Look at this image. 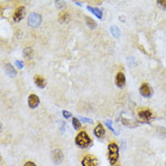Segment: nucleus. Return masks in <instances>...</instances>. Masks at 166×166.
I'll return each instance as SVG.
<instances>
[{"instance_id":"obj_1","label":"nucleus","mask_w":166,"mask_h":166,"mask_svg":"<svg viewBox=\"0 0 166 166\" xmlns=\"http://www.w3.org/2000/svg\"><path fill=\"white\" fill-rule=\"evenodd\" d=\"M75 142H76V144L80 147V148H88V147L91 145L92 143V140L91 138L88 136V134H86V132L85 131H82L80 132L75 139Z\"/></svg>"},{"instance_id":"obj_2","label":"nucleus","mask_w":166,"mask_h":166,"mask_svg":"<svg viewBox=\"0 0 166 166\" xmlns=\"http://www.w3.org/2000/svg\"><path fill=\"white\" fill-rule=\"evenodd\" d=\"M108 159L111 164H114L119 158V147L115 143L108 144Z\"/></svg>"},{"instance_id":"obj_3","label":"nucleus","mask_w":166,"mask_h":166,"mask_svg":"<svg viewBox=\"0 0 166 166\" xmlns=\"http://www.w3.org/2000/svg\"><path fill=\"white\" fill-rule=\"evenodd\" d=\"M27 24L31 27H38L42 24V16L41 15L32 12L29 14L28 18H27Z\"/></svg>"},{"instance_id":"obj_4","label":"nucleus","mask_w":166,"mask_h":166,"mask_svg":"<svg viewBox=\"0 0 166 166\" xmlns=\"http://www.w3.org/2000/svg\"><path fill=\"white\" fill-rule=\"evenodd\" d=\"M25 6H18L16 11L14 13V16H13V19L16 23L17 22H20L23 18L25 17Z\"/></svg>"},{"instance_id":"obj_5","label":"nucleus","mask_w":166,"mask_h":166,"mask_svg":"<svg viewBox=\"0 0 166 166\" xmlns=\"http://www.w3.org/2000/svg\"><path fill=\"white\" fill-rule=\"evenodd\" d=\"M140 94L143 96V97H146V98H149L153 95V89L152 87L144 83L140 87Z\"/></svg>"},{"instance_id":"obj_6","label":"nucleus","mask_w":166,"mask_h":166,"mask_svg":"<svg viewBox=\"0 0 166 166\" xmlns=\"http://www.w3.org/2000/svg\"><path fill=\"white\" fill-rule=\"evenodd\" d=\"M52 159L55 164H60L64 160V153L60 149H54L52 152Z\"/></svg>"},{"instance_id":"obj_7","label":"nucleus","mask_w":166,"mask_h":166,"mask_svg":"<svg viewBox=\"0 0 166 166\" xmlns=\"http://www.w3.org/2000/svg\"><path fill=\"white\" fill-rule=\"evenodd\" d=\"M83 166H97V161L92 155H85L82 160Z\"/></svg>"},{"instance_id":"obj_8","label":"nucleus","mask_w":166,"mask_h":166,"mask_svg":"<svg viewBox=\"0 0 166 166\" xmlns=\"http://www.w3.org/2000/svg\"><path fill=\"white\" fill-rule=\"evenodd\" d=\"M28 105L30 108L34 109V108H36L38 105H39V103H40V100H39V97L35 95V94H32L28 96Z\"/></svg>"},{"instance_id":"obj_9","label":"nucleus","mask_w":166,"mask_h":166,"mask_svg":"<svg viewBox=\"0 0 166 166\" xmlns=\"http://www.w3.org/2000/svg\"><path fill=\"white\" fill-rule=\"evenodd\" d=\"M115 84L117 87L123 88L125 85V76L122 72H118L115 76Z\"/></svg>"},{"instance_id":"obj_10","label":"nucleus","mask_w":166,"mask_h":166,"mask_svg":"<svg viewBox=\"0 0 166 166\" xmlns=\"http://www.w3.org/2000/svg\"><path fill=\"white\" fill-rule=\"evenodd\" d=\"M138 115H139V117L141 119H143V121L147 122V121H149V120L153 117V113L151 112V110L145 109V110L140 111L139 114H138Z\"/></svg>"},{"instance_id":"obj_11","label":"nucleus","mask_w":166,"mask_h":166,"mask_svg":"<svg viewBox=\"0 0 166 166\" xmlns=\"http://www.w3.org/2000/svg\"><path fill=\"white\" fill-rule=\"evenodd\" d=\"M4 70H5V73L8 76L13 77V76H16V70L15 69L13 64H9V63L6 64L5 66H4Z\"/></svg>"},{"instance_id":"obj_12","label":"nucleus","mask_w":166,"mask_h":166,"mask_svg":"<svg viewBox=\"0 0 166 166\" xmlns=\"http://www.w3.org/2000/svg\"><path fill=\"white\" fill-rule=\"evenodd\" d=\"M70 21V14L66 11H62L58 15V22L60 24H66Z\"/></svg>"},{"instance_id":"obj_13","label":"nucleus","mask_w":166,"mask_h":166,"mask_svg":"<svg viewBox=\"0 0 166 166\" xmlns=\"http://www.w3.org/2000/svg\"><path fill=\"white\" fill-rule=\"evenodd\" d=\"M94 134L97 138H102V137L105 136V128H104L102 124H98L96 125V127L94 129Z\"/></svg>"},{"instance_id":"obj_14","label":"nucleus","mask_w":166,"mask_h":166,"mask_svg":"<svg viewBox=\"0 0 166 166\" xmlns=\"http://www.w3.org/2000/svg\"><path fill=\"white\" fill-rule=\"evenodd\" d=\"M86 9L88 11H90L92 14H94L96 17H98L99 19H102V18H103V15L104 14H103V11L101 10V9L94 7V6H87Z\"/></svg>"},{"instance_id":"obj_15","label":"nucleus","mask_w":166,"mask_h":166,"mask_svg":"<svg viewBox=\"0 0 166 166\" xmlns=\"http://www.w3.org/2000/svg\"><path fill=\"white\" fill-rule=\"evenodd\" d=\"M34 80H35L36 86L39 88H45V85H47V81H45V79L41 76H35Z\"/></svg>"},{"instance_id":"obj_16","label":"nucleus","mask_w":166,"mask_h":166,"mask_svg":"<svg viewBox=\"0 0 166 166\" xmlns=\"http://www.w3.org/2000/svg\"><path fill=\"white\" fill-rule=\"evenodd\" d=\"M110 31H111V34L115 38H119L120 35H121V31H120L119 27H117L116 25H112L110 27Z\"/></svg>"},{"instance_id":"obj_17","label":"nucleus","mask_w":166,"mask_h":166,"mask_svg":"<svg viewBox=\"0 0 166 166\" xmlns=\"http://www.w3.org/2000/svg\"><path fill=\"white\" fill-rule=\"evenodd\" d=\"M85 23H86L87 26L90 27L91 29H95L97 27L96 22L94 19H92V18L89 17V16H85Z\"/></svg>"},{"instance_id":"obj_18","label":"nucleus","mask_w":166,"mask_h":166,"mask_svg":"<svg viewBox=\"0 0 166 166\" xmlns=\"http://www.w3.org/2000/svg\"><path fill=\"white\" fill-rule=\"evenodd\" d=\"M72 124H73V128L76 129V130H79V129L81 128V123L79 121V119L76 118V117H73V118Z\"/></svg>"},{"instance_id":"obj_19","label":"nucleus","mask_w":166,"mask_h":166,"mask_svg":"<svg viewBox=\"0 0 166 166\" xmlns=\"http://www.w3.org/2000/svg\"><path fill=\"white\" fill-rule=\"evenodd\" d=\"M105 125H106V126H107V127H108V128L110 129V130H111V131H112V132H113V133L114 134H116V135L118 134H117V133L115 132V130H114V127H113V124H112V121H109V120H106V121L105 122Z\"/></svg>"},{"instance_id":"obj_20","label":"nucleus","mask_w":166,"mask_h":166,"mask_svg":"<svg viewBox=\"0 0 166 166\" xmlns=\"http://www.w3.org/2000/svg\"><path fill=\"white\" fill-rule=\"evenodd\" d=\"M32 54H33V50L29 47H27L24 50V55L27 58H30L32 57Z\"/></svg>"},{"instance_id":"obj_21","label":"nucleus","mask_w":166,"mask_h":166,"mask_svg":"<svg viewBox=\"0 0 166 166\" xmlns=\"http://www.w3.org/2000/svg\"><path fill=\"white\" fill-rule=\"evenodd\" d=\"M157 5L161 7V8H162V9H164V10H166V0H158L157 2Z\"/></svg>"},{"instance_id":"obj_22","label":"nucleus","mask_w":166,"mask_h":166,"mask_svg":"<svg viewBox=\"0 0 166 166\" xmlns=\"http://www.w3.org/2000/svg\"><path fill=\"white\" fill-rule=\"evenodd\" d=\"M55 6L58 9H63L64 6H66V2L64 1H55Z\"/></svg>"},{"instance_id":"obj_23","label":"nucleus","mask_w":166,"mask_h":166,"mask_svg":"<svg viewBox=\"0 0 166 166\" xmlns=\"http://www.w3.org/2000/svg\"><path fill=\"white\" fill-rule=\"evenodd\" d=\"M78 118L81 119V121L83 123H91V124H93V120L90 119V118H86V117H84V116H79Z\"/></svg>"},{"instance_id":"obj_24","label":"nucleus","mask_w":166,"mask_h":166,"mask_svg":"<svg viewBox=\"0 0 166 166\" xmlns=\"http://www.w3.org/2000/svg\"><path fill=\"white\" fill-rule=\"evenodd\" d=\"M62 114H63L64 118H66V119H68L72 116V114L70 112H68V111H66V110H64L62 112Z\"/></svg>"},{"instance_id":"obj_25","label":"nucleus","mask_w":166,"mask_h":166,"mask_svg":"<svg viewBox=\"0 0 166 166\" xmlns=\"http://www.w3.org/2000/svg\"><path fill=\"white\" fill-rule=\"evenodd\" d=\"M16 66H17V68H19V69H22L24 67V63L20 60H16Z\"/></svg>"},{"instance_id":"obj_26","label":"nucleus","mask_w":166,"mask_h":166,"mask_svg":"<svg viewBox=\"0 0 166 166\" xmlns=\"http://www.w3.org/2000/svg\"><path fill=\"white\" fill-rule=\"evenodd\" d=\"M24 166H36L35 165V162H26L25 163V165Z\"/></svg>"},{"instance_id":"obj_27","label":"nucleus","mask_w":166,"mask_h":166,"mask_svg":"<svg viewBox=\"0 0 166 166\" xmlns=\"http://www.w3.org/2000/svg\"><path fill=\"white\" fill-rule=\"evenodd\" d=\"M75 4L76 5H77V6H83V5L80 3V2H77V1H75Z\"/></svg>"}]
</instances>
